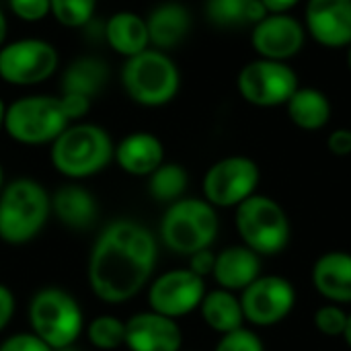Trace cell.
Returning <instances> with one entry per match:
<instances>
[{
  "label": "cell",
  "mask_w": 351,
  "mask_h": 351,
  "mask_svg": "<svg viewBox=\"0 0 351 351\" xmlns=\"http://www.w3.org/2000/svg\"><path fill=\"white\" fill-rule=\"evenodd\" d=\"M158 261L154 234L136 220H115L103 228L88 257V286L107 304H123L152 278Z\"/></svg>",
  "instance_id": "cell-1"
},
{
  "label": "cell",
  "mask_w": 351,
  "mask_h": 351,
  "mask_svg": "<svg viewBox=\"0 0 351 351\" xmlns=\"http://www.w3.org/2000/svg\"><path fill=\"white\" fill-rule=\"evenodd\" d=\"M115 154L111 134L90 121L70 123L51 144L49 160L53 169L72 181L88 179L105 171Z\"/></svg>",
  "instance_id": "cell-2"
},
{
  "label": "cell",
  "mask_w": 351,
  "mask_h": 351,
  "mask_svg": "<svg viewBox=\"0 0 351 351\" xmlns=\"http://www.w3.org/2000/svg\"><path fill=\"white\" fill-rule=\"evenodd\" d=\"M119 82L130 101L140 107L158 109L179 95L181 70L167 51L148 47L142 53L123 60Z\"/></svg>",
  "instance_id": "cell-3"
},
{
  "label": "cell",
  "mask_w": 351,
  "mask_h": 351,
  "mask_svg": "<svg viewBox=\"0 0 351 351\" xmlns=\"http://www.w3.org/2000/svg\"><path fill=\"white\" fill-rule=\"evenodd\" d=\"M49 212L51 197L39 181L12 179L0 191V241L8 245L33 241L43 230Z\"/></svg>",
  "instance_id": "cell-4"
},
{
  "label": "cell",
  "mask_w": 351,
  "mask_h": 351,
  "mask_svg": "<svg viewBox=\"0 0 351 351\" xmlns=\"http://www.w3.org/2000/svg\"><path fill=\"white\" fill-rule=\"evenodd\" d=\"M220 230L218 212L199 197H181L169 204L160 220V239L177 255H193L210 249Z\"/></svg>",
  "instance_id": "cell-5"
},
{
  "label": "cell",
  "mask_w": 351,
  "mask_h": 351,
  "mask_svg": "<svg viewBox=\"0 0 351 351\" xmlns=\"http://www.w3.org/2000/svg\"><path fill=\"white\" fill-rule=\"evenodd\" d=\"M70 123L58 95L35 93L6 105L4 134L23 146H47Z\"/></svg>",
  "instance_id": "cell-6"
},
{
  "label": "cell",
  "mask_w": 351,
  "mask_h": 351,
  "mask_svg": "<svg viewBox=\"0 0 351 351\" xmlns=\"http://www.w3.org/2000/svg\"><path fill=\"white\" fill-rule=\"evenodd\" d=\"M234 226L243 245L259 257H276L290 245V218L282 204L269 195L255 193L237 206Z\"/></svg>",
  "instance_id": "cell-7"
},
{
  "label": "cell",
  "mask_w": 351,
  "mask_h": 351,
  "mask_svg": "<svg viewBox=\"0 0 351 351\" xmlns=\"http://www.w3.org/2000/svg\"><path fill=\"white\" fill-rule=\"evenodd\" d=\"M29 325L51 350H66L76 343L84 329V315L72 294L62 288H41L29 302Z\"/></svg>",
  "instance_id": "cell-8"
},
{
  "label": "cell",
  "mask_w": 351,
  "mask_h": 351,
  "mask_svg": "<svg viewBox=\"0 0 351 351\" xmlns=\"http://www.w3.org/2000/svg\"><path fill=\"white\" fill-rule=\"evenodd\" d=\"M60 68L58 47L41 37H19L0 47V80L31 88L49 80Z\"/></svg>",
  "instance_id": "cell-9"
},
{
  "label": "cell",
  "mask_w": 351,
  "mask_h": 351,
  "mask_svg": "<svg viewBox=\"0 0 351 351\" xmlns=\"http://www.w3.org/2000/svg\"><path fill=\"white\" fill-rule=\"evenodd\" d=\"M298 74L288 62L255 58L247 62L237 76L239 95L253 107H280L298 88Z\"/></svg>",
  "instance_id": "cell-10"
},
{
  "label": "cell",
  "mask_w": 351,
  "mask_h": 351,
  "mask_svg": "<svg viewBox=\"0 0 351 351\" xmlns=\"http://www.w3.org/2000/svg\"><path fill=\"white\" fill-rule=\"evenodd\" d=\"M261 181L259 165L243 154L216 160L204 175V199L218 208H237L257 193Z\"/></svg>",
  "instance_id": "cell-11"
},
{
  "label": "cell",
  "mask_w": 351,
  "mask_h": 351,
  "mask_svg": "<svg viewBox=\"0 0 351 351\" xmlns=\"http://www.w3.org/2000/svg\"><path fill=\"white\" fill-rule=\"evenodd\" d=\"M245 321L255 327H276L284 323L296 306V288L284 276H259L241 292Z\"/></svg>",
  "instance_id": "cell-12"
},
{
  "label": "cell",
  "mask_w": 351,
  "mask_h": 351,
  "mask_svg": "<svg viewBox=\"0 0 351 351\" xmlns=\"http://www.w3.org/2000/svg\"><path fill=\"white\" fill-rule=\"evenodd\" d=\"M206 296V280L187 269H171L158 276L148 290L150 311L169 319H181L199 308Z\"/></svg>",
  "instance_id": "cell-13"
},
{
  "label": "cell",
  "mask_w": 351,
  "mask_h": 351,
  "mask_svg": "<svg viewBox=\"0 0 351 351\" xmlns=\"http://www.w3.org/2000/svg\"><path fill=\"white\" fill-rule=\"evenodd\" d=\"M306 43L304 25L290 12L274 14L269 12L263 21L253 25L251 45L257 58L288 62L302 51Z\"/></svg>",
  "instance_id": "cell-14"
},
{
  "label": "cell",
  "mask_w": 351,
  "mask_h": 351,
  "mask_svg": "<svg viewBox=\"0 0 351 351\" xmlns=\"http://www.w3.org/2000/svg\"><path fill=\"white\" fill-rule=\"evenodd\" d=\"M306 33L327 49L351 45V0H306Z\"/></svg>",
  "instance_id": "cell-15"
},
{
  "label": "cell",
  "mask_w": 351,
  "mask_h": 351,
  "mask_svg": "<svg viewBox=\"0 0 351 351\" xmlns=\"http://www.w3.org/2000/svg\"><path fill=\"white\" fill-rule=\"evenodd\" d=\"M125 346L130 351H181L183 331L175 319L144 311L125 323Z\"/></svg>",
  "instance_id": "cell-16"
},
{
  "label": "cell",
  "mask_w": 351,
  "mask_h": 351,
  "mask_svg": "<svg viewBox=\"0 0 351 351\" xmlns=\"http://www.w3.org/2000/svg\"><path fill=\"white\" fill-rule=\"evenodd\" d=\"M113 160L132 177H150L165 162V144L150 132H132L115 144Z\"/></svg>",
  "instance_id": "cell-17"
},
{
  "label": "cell",
  "mask_w": 351,
  "mask_h": 351,
  "mask_svg": "<svg viewBox=\"0 0 351 351\" xmlns=\"http://www.w3.org/2000/svg\"><path fill=\"white\" fill-rule=\"evenodd\" d=\"M191 12L183 2L165 0L156 4L146 16L150 47L169 53L171 49L185 41V37L191 31Z\"/></svg>",
  "instance_id": "cell-18"
},
{
  "label": "cell",
  "mask_w": 351,
  "mask_h": 351,
  "mask_svg": "<svg viewBox=\"0 0 351 351\" xmlns=\"http://www.w3.org/2000/svg\"><path fill=\"white\" fill-rule=\"evenodd\" d=\"M313 288L319 296L333 304L351 302V253L327 251L323 253L311 271Z\"/></svg>",
  "instance_id": "cell-19"
},
{
  "label": "cell",
  "mask_w": 351,
  "mask_h": 351,
  "mask_svg": "<svg viewBox=\"0 0 351 351\" xmlns=\"http://www.w3.org/2000/svg\"><path fill=\"white\" fill-rule=\"evenodd\" d=\"M261 276V257L245 245H232L216 253L212 278L218 288L228 292H243Z\"/></svg>",
  "instance_id": "cell-20"
},
{
  "label": "cell",
  "mask_w": 351,
  "mask_h": 351,
  "mask_svg": "<svg viewBox=\"0 0 351 351\" xmlns=\"http://www.w3.org/2000/svg\"><path fill=\"white\" fill-rule=\"evenodd\" d=\"M107 47L123 60L142 53L150 47L146 16L136 10H117L103 25Z\"/></svg>",
  "instance_id": "cell-21"
},
{
  "label": "cell",
  "mask_w": 351,
  "mask_h": 351,
  "mask_svg": "<svg viewBox=\"0 0 351 351\" xmlns=\"http://www.w3.org/2000/svg\"><path fill=\"white\" fill-rule=\"evenodd\" d=\"M51 212L64 226L72 230H86L95 224L99 206L88 189L78 183H68L51 195Z\"/></svg>",
  "instance_id": "cell-22"
},
{
  "label": "cell",
  "mask_w": 351,
  "mask_h": 351,
  "mask_svg": "<svg viewBox=\"0 0 351 351\" xmlns=\"http://www.w3.org/2000/svg\"><path fill=\"white\" fill-rule=\"evenodd\" d=\"M109 64L97 56H80L72 60L60 78V93H76L95 99L109 82Z\"/></svg>",
  "instance_id": "cell-23"
},
{
  "label": "cell",
  "mask_w": 351,
  "mask_h": 351,
  "mask_svg": "<svg viewBox=\"0 0 351 351\" xmlns=\"http://www.w3.org/2000/svg\"><path fill=\"white\" fill-rule=\"evenodd\" d=\"M290 121L304 132H319L331 121V101L329 97L315 86H298L296 93L284 105Z\"/></svg>",
  "instance_id": "cell-24"
},
{
  "label": "cell",
  "mask_w": 351,
  "mask_h": 351,
  "mask_svg": "<svg viewBox=\"0 0 351 351\" xmlns=\"http://www.w3.org/2000/svg\"><path fill=\"white\" fill-rule=\"evenodd\" d=\"M199 313H202L204 323L220 335H226L245 327L241 298L234 292H228L222 288L206 292L199 304Z\"/></svg>",
  "instance_id": "cell-25"
},
{
  "label": "cell",
  "mask_w": 351,
  "mask_h": 351,
  "mask_svg": "<svg viewBox=\"0 0 351 351\" xmlns=\"http://www.w3.org/2000/svg\"><path fill=\"white\" fill-rule=\"evenodd\" d=\"M206 19L218 29H234L245 25H257L269 10L261 0H206Z\"/></svg>",
  "instance_id": "cell-26"
},
{
  "label": "cell",
  "mask_w": 351,
  "mask_h": 351,
  "mask_svg": "<svg viewBox=\"0 0 351 351\" xmlns=\"http://www.w3.org/2000/svg\"><path fill=\"white\" fill-rule=\"evenodd\" d=\"M189 185V175L185 167L177 162H162L150 177H148V191L156 202L173 204L183 197Z\"/></svg>",
  "instance_id": "cell-27"
},
{
  "label": "cell",
  "mask_w": 351,
  "mask_h": 351,
  "mask_svg": "<svg viewBox=\"0 0 351 351\" xmlns=\"http://www.w3.org/2000/svg\"><path fill=\"white\" fill-rule=\"evenodd\" d=\"M86 337L93 348L111 351L125 346V323L113 315H101L86 327Z\"/></svg>",
  "instance_id": "cell-28"
},
{
  "label": "cell",
  "mask_w": 351,
  "mask_h": 351,
  "mask_svg": "<svg viewBox=\"0 0 351 351\" xmlns=\"http://www.w3.org/2000/svg\"><path fill=\"white\" fill-rule=\"evenodd\" d=\"M97 4L99 0H49V16H53L62 27L82 29L95 19Z\"/></svg>",
  "instance_id": "cell-29"
},
{
  "label": "cell",
  "mask_w": 351,
  "mask_h": 351,
  "mask_svg": "<svg viewBox=\"0 0 351 351\" xmlns=\"http://www.w3.org/2000/svg\"><path fill=\"white\" fill-rule=\"evenodd\" d=\"M313 323H315V329L329 339L343 337L346 327H348V313L339 304L327 302L315 311Z\"/></svg>",
  "instance_id": "cell-30"
},
{
  "label": "cell",
  "mask_w": 351,
  "mask_h": 351,
  "mask_svg": "<svg viewBox=\"0 0 351 351\" xmlns=\"http://www.w3.org/2000/svg\"><path fill=\"white\" fill-rule=\"evenodd\" d=\"M214 351H265V343L255 331L241 327L232 333L220 335Z\"/></svg>",
  "instance_id": "cell-31"
},
{
  "label": "cell",
  "mask_w": 351,
  "mask_h": 351,
  "mask_svg": "<svg viewBox=\"0 0 351 351\" xmlns=\"http://www.w3.org/2000/svg\"><path fill=\"white\" fill-rule=\"evenodd\" d=\"M8 8L23 23H41L51 14L49 0H8Z\"/></svg>",
  "instance_id": "cell-32"
},
{
  "label": "cell",
  "mask_w": 351,
  "mask_h": 351,
  "mask_svg": "<svg viewBox=\"0 0 351 351\" xmlns=\"http://www.w3.org/2000/svg\"><path fill=\"white\" fill-rule=\"evenodd\" d=\"M62 105H64V111L68 115V119L74 123V121H82L90 107H93V99L84 97V95H76V93H60L58 95Z\"/></svg>",
  "instance_id": "cell-33"
},
{
  "label": "cell",
  "mask_w": 351,
  "mask_h": 351,
  "mask_svg": "<svg viewBox=\"0 0 351 351\" xmlns=\"http://www.w3.org/2000/svg\"><path fill=\"white\" fill-rule=\"evenodd\" d=\"M0 351H53L35 333H16L0 343Z\"/></svg>",
  "instance_id": "cell-34"
},
{
  "label": "cell",
  "mask_w": 351,
  "mask_h": 351,
  "mask_svg": "<svg viewBox=\"0 0 351 351\" xmlns=\"http://www.w3.org/2000/svg\"><path fill=\"white\" fill-rule=\"evenodd\" d=\"M327 148L333 156L346 158L351 156V130L350 128H337L327 138Z\"/></svg>",
  "instance_id": "cell-35"
},
{
  "label": "cell",
  "mask_w": 351,
  "mask_h": 351,
  "mask_svg": "<svg viewBox=\"0 0 351 351\" xmlns=\"http://www.w3.org/2000/svg\"><path fill=\"white\" fill-rule=\"evenodd\" d=\"M214 263H216V253H212V249H204L197 251L193 255H189V269L199 276V278H208L214 271Z\"/></svg>",
  "instance_id": "cell-36"
},
{
  "label": "cell",
  "mask_w": 351,
  "mask_h": 351,
  "mask_svg": "<svg viewBox=\"0 0 351 351\" xmlns=\"http://www.w3.org/2000/svg\"><path fill=\"white\" fill-rule=\"evenodd\" d=\"M14 308H16V300H14L12 290L8 286L0 284V331H4V327L10 323Z\"/></svg>",
  "instance_id": "cell-37"
},
{
  "label": "cell",
  "mask_w": 351,
  "mask_h": 351,
  "mask_svg": "<svg viewBox=\"0 0 351 351\" xmlns=\"http://www.w3.org/2000/svg\"><path fill=\"white\" fill-rule=\"evenodd\" d=\"M265 4V8L274 14H282V12H290L300 0H261Z\"/></svg>",
  "instance_id": "cell-38"
},
{
  "label": "cell",
  "mask_w": 351,
  "mask_h": 351,
  "mask_svg": "<svg viewBox=\"0 0 351 351\" xmlns=\"http://www.w3.org/2000/svg\"><path fill=\"white\" fill-rule=\"evenodd\" d=\"M6 37H8V19H6L4 8L0 6V47L6 43Z\"/></svg>",
  "instance_id": "cell-39"
},
{
  "label": "cell",
  "mask_w": 351,
  "mask_h": 351,
  "mask_svg": "<svg viewBox=\"0 0 351 351\" xmlns=\"http://www.w3.org/2000/svg\"><path fill=\"white\" fill-rule=\"evenodd\" d=\"M6 105H8V103H4V101L0 99V134L4 132V121H6Z\"/></svg>",
  "instance_id": "cell-40"
},
{
  "label": "cell",
  "mask_w": 351,
  "mask_h": 351,
  "mask_svg": "<svg viewBox=\"0 0 351 351\" xmlns=\"http://www.w3.org/2000/svg\"><path fill=\"white\" fill-rule=\"evenodd\" d=\"M346 343H348V348L351 350V313L348 315V327H346V333H343V337H341Z\"/></svg>",
  "instance_id": "cell-41"
},
{
  "label": "cell",
  "mask_w": 351,
  "mask_h": 351,
  "mask_svg": "<svg viewBox=\"0 0 351 351\" xmlns=\"http://www.w3.org/2000/svg\"><path fill=\"white\" fill-rule=\"evenodd\" d=\"M4 185H6L4 183V169H2V162H0V191L4 189Z\"/></svg>",
  "instance_id": "cell-42"
},
{
  "label": "cell",
  "mask_w": 351,
  "mask_h": 351,
  "mask_svg": "<svg viewBox=\"0 0 351 351\" xmlns=\"http://www.w3.org/2000/svg\"><path fill=\"white\" fill-rule=\"evenodd\" d=\"M348 68H350V72H351V45L348 47Z\"/></svg>",
  "instance_id": "cell-43"
},
{
  "label": "cell",
  "mask_w": 351,
  "mask_h": 351,
  "mask_svg": "<svg viewBox=\"0 0 351 351\" xmlns=\"http://www.w3.org/2000/svg\"><path fill=\"white\" fill-rule=\"evenodd\" d=\"M56 351H76L74 348H66V350H56Z\"/></svg>",
  "instance_id": "cell-44"
}]
</instances>
